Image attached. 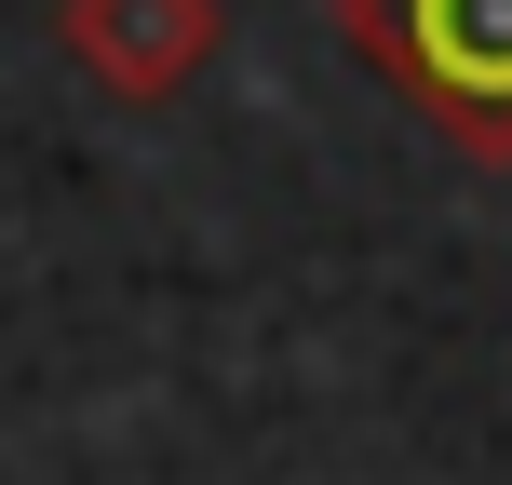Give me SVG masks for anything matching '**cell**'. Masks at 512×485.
Instances as JSON below:
<instances>
[{
	"mask_svg": "<svg viewBox=\"0 0 512 485\" xmlns=\"http://www.w3.org/2000/svg\"><path fill=\"white\" fill-rule=\"evenodd\" d=\"M351 54L432 108L445 149L512 162V0H337Z\"/></svg>",
	"mask_w": 512,
	"mask_h": 485,
	"instance_id": "obj_1",
	"label": "cell"
},
{
	"mask_svg": "<svg viewBox=\"0 0 512 485\" xmlns=\"http://www.w3.org/2000/svg\"><path fill=\"white\" fill-rule=\"evenodd\" d=\"M54 41H68V68H95L108 95L149 108L230 41V0H54Z\"/></svg>",
	"mask_w": 512,
	"mask_h": 485,
	"instance_id": "obj_2",
	"label": "cell"
}]
</instances>
